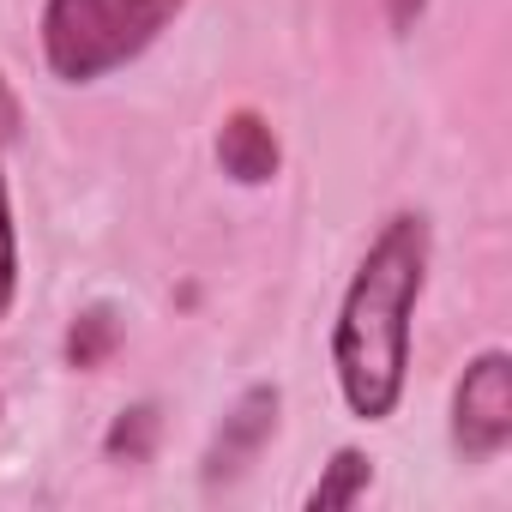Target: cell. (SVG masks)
Here are the masks:
<instances>
[{
	"mask_svg": "<svg viewBox=\"0 0 512 512\" xmlns=\"http://www.w3.org/2000/svg\"><path fill=\"white\" fill-rule=\"evenodd\" d=\"M428 278V223L416 211L392 217L368 260L350 278V296L338 308L332 332V368L344 386V404L362 422H386L404 398V368H410V308Z\"/></svg>",
	"mask_w": 512,
	"mask_h": 512,
	"instance_id": "1",
	"label": "cell"
},
{
	"mask_svg": "<svg viewBox=\"0 0 512 512\" xmlns=\"http://www.w3.org/2000/svg\"><path fill=\"white\" fill-rule=\"evenodd\" d=\"M181 0H49L43 7V61L67 85H91L157 43Z\"/></svg>",
	"mask_w": 512,
	"mask_h": 512,
	"instance_id": "2",
	"label": "cell"
},
{
	"mask_svg": "<svg viewBox=\"0 0 512 512\" xmlns=\"http://www.w3.org/2000/svg\"><path fill=\"white\" fill-rule=\"evenodd\" d=\"M506 440H512V356L482 350L452 392V446L470 464H488L506 452Z\"/></svg>",
	"mask_w": 512,
	"mask_h": 512,
	"instance_id": "3",
	"label": "cell"
},
{
	"mask_svg": "<svg viewBox=\"0 0 512 512\" xmlns=\"http://www.w3.org/2000/svg\"><path fill=\"white\" fill-rule=\"evenodd\" d=\"M278 428V386H253L217 428L211 452H205V482H229L253 452L266 446V434Z\"/></svg>",
	"mask_w": 512,
	"mask_h": 512,
	"instance_id": "4",
	"label": "cell"
},
{
	"mask_svg": "<svg viewBox=\"0 0 512 512\" xmlns=\"http://www.w3.org/2000/svg\"><path fill=\"white\" fill-rule=\"evenodd\" d=\"M217 163H223V175H235L241 187H260V181L278 175V133L253 115V109H235V115L223 121V133H217Z\"/></svg>",
	"mask_w": 512,
	"mask_h": 512,
	"instance_id": "5",
	"label": "cell"
},
{
	"mask_svg": "<svg viewBox=\"0 0 512 512\" xmlns=\"http://www.w3.org/2000/svg\"><path fill=\"white\" fill-rule=\"evenodd\" d=\"M368 476H374V464L362 458V452H338L332 464H326V476L314 482V494H308V506L314 512H338V506H356L362 500V488H368Z\"/></svg>",
	"mask_w": 512,
	"mask_h": 512,
	"instance_id": "6",
	"label": "cell"
},
{
	"mask_svg": "<svg viewBox=\"0 0 512 512\" xmlns=\"http://www.w3.org/2000/svg\"><path fill=\"white\" fill-rule=\"evenodd\" d=\"M7 133H13V97L0 85V151H7ZM13 290H19V241H13V211H7V175H0V320L13 308Z\"/></svg>",
	"mask_w": 512,
	"mask_h": 512,
	"instance_id": "7",
	"label": "cell"
},
{
	"mask_svg": "<svg viewBox=\"0 0 512 512\" xmlns=\"http://www.w3.org/2000/svg\"><path fill=\"white\" fill-rule=\"evenodd\" d=\"M115 338H121L115 314H109V308H91V314H79L73 332H67V362H73V368H103L109 350H115Z\"/></svg>",
	"mask_w": 512,
	"mask_h": 512,
	"instance_id": "8",
	"label": "cell"
},
{
	"mask_svg": "<svg viewBox=\"0 0 512 512\" xmlns=\"http://www.w3.org/2000/svg\"><path fill=\"white\" fill-rule=\"evenodd\" d=\"M151 440H157V410H151V404H133V410H121V422L109 428V458L139 464V458H151Z\"/></svg>",
	"mask_w": 512,
	"mask_h": 512,
	"instance_id": "9",
	"label": "cell"
},
{
	"mask_svg": "<svg viewBox=\"0 0 512 512\" xmlns=\"http://www.w3.org/2000/svg\"><path fill=\"white\" fill-rule=\"evenodd\" d=\"M422 7H428V0H386V13H392V31H416Z\"/></svg>",
	"mask_w": 512,
	"mask_h": 512,
	"instance_id": "10",
	"label": "cell"
}]
</instances>
